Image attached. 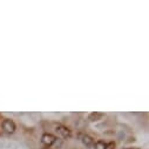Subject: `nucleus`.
<instances>
[{"label":"nucleus","mask_w":149,"mask_h":149,"mask_svg":"<svg viewBox=\"0 0 149 149\" xmlns=\"http://www.w3.org/2000/svg\"><path fill=\"white\" fill-rule=\"evenodd\" d=\"M1 127H3V130L6 133V134H13L14 132H15V123L12 121V120H10V119H5L4 121H3V125H1Z\"/></svg>","instance_id":"1"},{"label":"nucleus","mask_w":149,"mask_h":149,"mask_svg":"<svg viewBox=\"0 0 149 149\" xmlns=\"http://www.w3.org/2000/svg\"><path fill=\"white\" fill-rule=\"evenodd\" d=\"M55 130H56V133H58L61 137H63V139H69V137L72 136V132H70V129H68L66 126L58 125V126L55 127Z\"/></svg>","instance_id":"2"},{"label":"nucleus","mask_w":149,"mask_h":149,"mask_svg":"<svg viewBox=\"0 0 149 149\" xmlns=\"http://www.w3.org/2000/svg\"><path fill=\"white\" fill-rule=\"evenodd\" d=\"M55 140H56L55 136L52 135V134H49V133H46V134H44V135L41 136V142H42V144H45L46 147L53 146L54 142H55Z\"/></svg>","instance_id":"3"},{"label":"nucleus","mask_w":149,"mask_h":149,"mask_svg":"<svg viewBox=\"0 0 149 149\" xmlns=\"http://www.w3.org/2000/svg\"><path fill=\"white\" fill-rule=\"evenodd\" d=\"M81 141H82L84 146H86V147H88V148L93 147L94 143H95V142H94V139H93L92 136H89V135H84L82 139H81Z\"/></svg>","instance_id":"4"},{"label":"nucleus","mask_w":149,"mask_h":149,"mask_svg":"<svg viewBox=\"0 0 149 149\" xmlns=\"http://www.w3.org/2000/svg\"><path fill=\"white\" fill-rule=\"evenodd\" d=\"M102 116H103V114H102V113H99V111H94V113H91V114H89L88 120H89V121H92V122H94V121L100 120Z\"/></svg>","instance_id":"5"},{"label":"nucleus","mask_w":149,"mask_h":149,"mask_svg":"<svg viewBox=\"0 0 149 149\" xmlns=\"http://www.w3.org/2000/svg\"><path fill=\"white\" fill-rule=\"evenodd\" d=\"M94 149H106L107 148V142L104 141H97L94 143Z\"/></svg>","instance_id":"6"},{"label":"nucleus","mask_w":149,"mask_h":149,"mask_svg":"<svg viewBox=\"0 0 149 149\" xmlns=\"http://www.w3.org/2000/svg\"><path fill=\"white\" fill-rule=\"evenodd\" d=\"M115 144L113 143V142H110V143H107V148L106 149H113V147H114Z\"/></svg>","instance_id":"7"},{"label":"nucleus","mask_w":149,"mask_h":149,"mask_svg":"<svg viewBox=\"0 0 149 149\" xmlns=\"http://www.w3.org/2000/svg\"><path fill=\"white\" fill-rule=\"evenodd\" d=\"M126 149H139V148H126Z\"/></svg>","instance_id":"8"}]
</instances>
